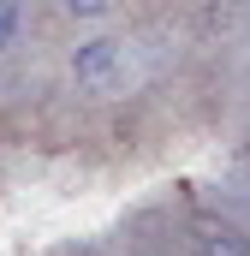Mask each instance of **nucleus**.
Returning <instances> with one entry per match:
<instances>
[{
	"label": "nucleus",
	"mask_w": 250,
	"mask_h": 256,
	"mask_svg": "<svg viewBox=\"0 0 250 256\" xmlns=\"http://www.w3.org/2000/svg\"><path fill=\"white\" fill-rule=\"evenodd\" d=\"M72 78H78L84 90H96V96L120 90V78H125V42H120V36L78 42V48H72Z\"/></svg>",
	"instance_id": "nucleus-1"
},
{
	"label": "nucleus",
	"mask_w": 250,
	"mask_h": 256,
	"mask_svg": "<svg viewBox=\"0 0 250 256\" xmlns=\"http://www.w3.org/2000/svg\"><path fill=\"white\" fill-rule=\"evenodd\" d=\"M18 30H24V0H0V54L18 42Z\"/></svg>",
	"instance_id": "nucleus-2"
},
{
	"label": "nucleus",
	"mask_w": 250,
	"mask_h": 256,
	"mask_svg": "<svg viewBox=\"0 0 250 256\" xmlns=\"http://www.w3.org/2000/svg\"><path fill=\"white\" fill-rule=\"evenodd\" d=\"M60 6L72 12V18H102V12H108L114 0H60Z\"/></svg>",
	"instance_id": "nucleus-3"
}]
</instances>
